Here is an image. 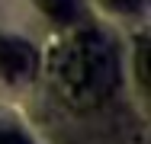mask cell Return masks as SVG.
I'll list each match as a JSON object with an SVG mask.
<instances>
[{"label":"cell","mask_w":151,"mask_h":144,"mask_svg":"<svg viewBox=\"0 0 151 144\" xmlns=\"http://www.w3.org/2000/svg\"><path fill=\"white\" fill-rule=\"evenodd\" d=\"M39 67V58H35V48L23 38H0V80L6 83H23L29 80Z\"/></svg>","instance_id":"2"},{"label":"cell","mask_w":151,"mask_h":144,"mask_svg":"<svg viewBox=\"0 0 151 144\" xmlns=\"http://www.w3.org/2000/svg\"><path fill=\"white\" fill-rule=\"evenodd\" d=\"M0 144H32V141L23 138L19 131H13V128H0Z\"/></svg>","instance_id":"6"},{"label":"cell","mask_w":151,"mask_h":144,"mask_svg":"<svg viewBox=\"0 0 151 144\" xmlns=\"http://www.w3.org/2000/svg\"><path fill=\"white\" fill-rule=\"evenodd\" d=\"M42 3V10L52 16V19H58V23H71L74 16H77V0H39Z\"/></svg>","instance_id":"3"},{"label":"cell","mask_w":151,"mask_h":144,"mask_svg":"<svg viewBox=\"0 0 151 144\" xmlns=\"http://www.w3.org/2000/svg\"><path fill=\"white\" fill-rule=\"evenodd\" d=\"M119 61L113 45L100 32H77L55 58L58 90L77 106H93L116 86Z\"/></svg>","instance_id":"1"},{"label":"cell","mask_w":151,"mask_h":144,"mask_svg":"<svg viewBox=\"0 0 151 144\" xmlns=\"http://www.w3.org/2000/svg\"><path fill=\"white\" fill-rule=\"evenodd\" d=\"M103 3H106L109 10H116V13H135L145 0H103Z\"/></svg>","instance_id":"5"},{"label":"cell","mask_w":151,"mask_h":144,"mask_svg":"<svg viewBox=\"0 0 151 144\" xmlns=\"http://www.w3.org/2000/svg\"><path fill=\"white\" fill-rule=\"evenodd\" d=\"M138 80L148 83V42H138Z\"/></svg>","instance_id":"4"}]
</instances>
